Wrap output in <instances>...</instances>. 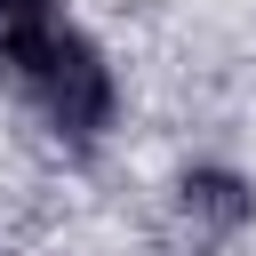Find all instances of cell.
<instances>
[{
    "instance_id": "6da1fadb",
    "label": "cell",
    "mask_w": 256,
    "mask_h": 256,
    "mask_svg": "<svg viewBox=\"0 0 256 256\" xmlns=\"http://www.w3.org/2000/svg\"><path fill=\"white\" fill-rule=\"evenodd\" d=\"M24 88L40 96V112H48L64 136H96V128L112 120V72H104V56H96L72 24H64L40 56H32Z\"/></svg>"
},
{
    "instance_id": "3957f363",
    "label": "cell",
    "mask_w": 256,
    "mask_h": 256,
    "mask_svg": "<svg viewBox=\"0 0 256 256\" xmlns=\"http://www.w3.org/2000/svg\"><path fill=\"white\" fill-rule=\"evenodd\" d=\"M184 200H192V208H208L216 224H240V216H248V200H240V184H232V176H184Z\"/></svg>"
},
{
    "instance_id": "7a4b0ae2",
    "label": "cell",
    "mask_w": 256,
    "mask_h": 256,
    "mask_svg": "<svg viewBox=\"0 0 256 256\" xmlns=\"http://www.w3.org/2000/svg\"><path fill=\"white\" fill-rule=\"evenodd\" d=\"M64 32V8L56 0H0V72H32V56Z\"/></svg>"
}]
</instances>
